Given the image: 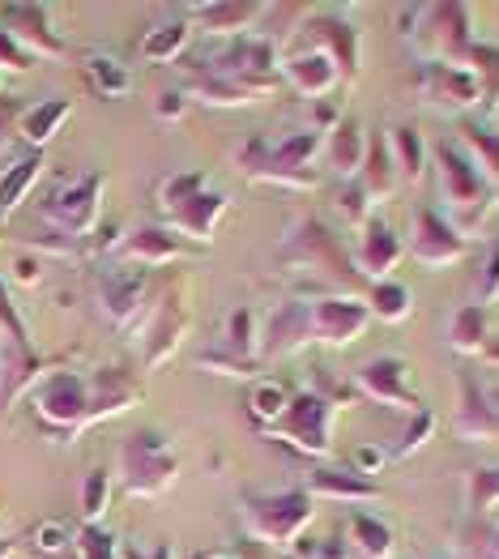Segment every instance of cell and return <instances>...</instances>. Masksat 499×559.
I'll list each match as a JSON object with an SVG mask.
<instances>
[{"label":"cell","mask_w":499,"mask_h":559,"mask_svg":"<svg viewBox=\"0 0 499 559\" xmlns=\"http://www.w3.org/2000/svg\"><path fill=\"white\" fill-rule=\"evenodd\" d=\"M13 120H22V103H17V98H9V94H0V133H9V129H13Z\"/></svg>","instance_id":"cell-35"},{"label":"cell","mask_w":499,"mask_h":559,"mask_svg":"<svg viewBox=\"0 0 499 559\" xmlns=\"http://www.w3.org/2000/svg\"><path fill=\"white\" fill-rule=\"evenodd\" d=\"M120 559H171V547H158V551H150V556H141V551H133V547H124Z\"/></svg>","instance_id":"cell-39"},{"label":"cell","mask_w":499,"mask_h":559,"mask_svg":"<svg viewBox=\"0 0 499 559\" xmlns=\"http://www.w3.org/2000/svg\"><path fill=\"white\" fill-rule=\"evenodd\" d=\"M141 299H145V274H136V270H116L98 282V304L116 325L133 321Z\"/></svg>","instance_id":"cell-7"},{"label":"cell","mask_w":499,"mask_h":559,"mask_svg":"<svg viewBox=\"0 0 499 559\" xmlns=\"http://www.w3.org/2000/svg\"><path fill=\"white\" fill-rule=\"evenodd\" d=\"M0 31L31 60L35 56H64V44L51 31V9H44V4H0Z\"/></svg>","instance_id":"cell-5"},{"label":"cell","mask_w":499,"mask_h":559,"mask_svg":"<svg viewBox=\"0 0 499 559\" xmlns=\"http://www.w3.org/2000/svg\"><path fill=\"white\" fill-rule=\"evenodd\" d=\"M329 163H333V171L337 176H355L359 167H364V129L359 124H342L333 141H329Z\"/></svg>","instance_id":"cell-18"},{"label":"cell","mask_w":499,"mask_h":559,"mask_svg":"<svg viewBox=\"0 0 499 559\" xmlns=\"http://www.w3.org/2000/svg\"><path fill=\"white\" fill-rule=\"evenodd\" d=\"M230 350L248 355V312H235V321H230Z\"/></svg>","instance_id":"cell-33"},{"label":"cell","mask_w":499,"mask_h":559,"mask_svg":"<svg viewBox=\"0 0 499 559\" xmlns=\"http://www.w3.org/2000/svg\"><path fill=\"white\" fill-rule=\"evenodd\" d=\"M39 171H44V154L39 150H31L26 158H17V163H9L0 171V218H9L22 205V197L39 180Z\"/></svg>","instance_id":"cell-13"},{"label":"cell","mask_w":499,"mask_h":559,"mask_svg":"<svg viewBox=\"0 0 499 559\" xmlns=\"http://www.w3.org/2000/svg\"><path fill=\"white\" fill-rule=\"evenodd\" d=\"M465 252V243L456 239L436 214H418V235H414V257L423 261V265H431V270H440V265H449Z\"/></svg>","instance_id":"cell-9"},{"label":"cell","mask_w":499,"mask_h":559,"mask_svg":"<svg viewBox=\"0 0 499 559\" xmlns=\"http://www.w3.org/2000/svg\"><path fill=\"white\" fill-rule=\"evenodd\" d=\"M183 252H188V248H183L176 235L154 231V227H141V231H133L120 243V257H124V261H136V265H167V261H176Z\"/></svg>","instance_id":"cell-10"},{"label":"cell","mask_w":499,"mask_h":559,"mask_svg":"<svg viewBox=\"0 0 499 559\" xmlns=\"http://www.w3.org/2000/svg\"><path fill=\"white\" fill-rule=\"evenodd\" d=\"M355 462H359V469H364V474H376V469H380V462H384V453H380V449H359V453H355Z\"/></svg>","instance_id":"cell-38"},{"label":"cell","mask_w":499,"mask_h":559,"mask_svg":"<svg viewBox=\"0 0 499 559\" xmlns=\"http://www.w3.org/2000/svg\"><path fill=\"white\" fill-rule=\"evenodd\" d=\"M364 389L376 397V402L418 411V397L406 389V368H402V364H393V359H376V364L364 372Z\"/></svg>","instance_id":"cell-11"},{"label":"cell","mask_w":499,"mask_h":559,"mask_svg":"<svg viewBox=\"0 0 499 559\" xmlns=\"http://www.w3.org/2000/svg\"><path fill=\"white\" fill-rule=\"evenodd\" d=\"M427 431H431V415H418V423L406 431V440H402V449H397V453H414V449L423 444V436H427Z\"/></svg>","instance_id":"cell-34"},{"label":"cell","mask_w":499,"mask_h":559,"mask_svg":"<svg viewBox=\"0 0 499 559\" xmlns=\"http://www.w3.org/2000/svg\"><path fill=\"white\" fill-rule=\"evenodd\" d=\"M397 150H402V163H406V180H418L423 176V145H418V133L414 129H397Z\"/></svg>","instance_id":"cell-30"},{"label":"cell","mask_w":499,"mask_h":559,"mask_svg":"<svg viewBox=\"0 0 499 559\" xmlns=\"http://www.w3.org/2000/svg\"><path fill=\"white\" fill-rule=\"evenodd\" d=\"M31 538H35V547H39L44 556H56V551H64V547H69V530H64L60 521H47V525H39Z\"/></svg>","instance_id":"cell-31"},{"label":"cell","mask_w":499,"mask_h":559,"mask_svg":"<svg viewBox=\"0 0 499 559\" xmlns=\"http://www.w3.org/2000/svg\"><path fill=\"white\" fill-rule=\"evenodd\" d=\"M286 78L295 82L299 94H312V98H317V94H324L342 78V69H337L324 51H312V56H304V60H290V64H286Z\"/></svg>","instance_id":"cell-14"},{"label":"cell","mask_w":499,"mask_h":559,"mask_svg":"<svg viewBox=\"0 0 499 559\" xmlns=\"http://www.w3.org/2000/svg\"><path fill=\"white\" fill-rule=\"evenodd\" d=\"M188 44V26L183 22H167V26H154L145 39H141V56L145 60H154V64H167V60H176Z\"/></svg>","instance_id":"cell-20"},{"label":"cell","mask_w":499,"mask_h":559,"mask_svg":"<svg viewBox=\"0 0 499 559\" xmlns=\"http://www.w3.org/2000/svg\"><path fill=\"white\" fill-rule=\"evenodd\" d=\"M286 415H290V423H295L290 436H299V449L324 453V402H317V397H299V402H290Z\"/></svg>","instance_id":"cell-17"},{"label":"cell","mask_w":499,"mask_h":559,"mask_svg":"<svg viewBox=\"0 0 499 559\" xmlns=\"http://www.w3.org/2000/svg\"><path fill=\"white\" fill-rule=\"evenodd\" d=\"M13 274H17V282L31 286V282H39V261H31V257L22 261V257H17V261H13Z\"/></svg>","instance_id":"cell-37"},{"label":"cell","mask_w":499,"mask_h":559,"mask_svg":"<svg viewBox=\"0 0 499 559\" xmlns=\"http://www.w3.org/2000/svg\"><path fill=\"white\" fill-rule=\"evenodd\" d=\"M163 325H154V342H150V350H145V364H163L176 346H180V333H183V317L180 308H176V299H167L163 304Z\"/></svg>","instance_id":"cell-21"},{"label":"cell","mask_w":499,"mask_h":559,"mask_svg":"<svg viewBox=\"0 0 499 559\" xmlns=\"http://www.w3.org/2000/svg\"><path fill=\"white\" fill-rule=\"evenodd\" d=\"M86 78H91L94 94H103V98H120L133 91L129 69L111 51H86Z\"/></svg>","instance_id":"cell-15"},{"label":"cell","mask_w":499,"mask_h":559,"mask_svg":"<svg viewBox=\"0 0 499 559\" xmlns=\"http://www.w3.org/2000/svg\"><path fill=\"white\" fill-rule=\"evenodd\" d=\"M257 13H261L257 4H201V9H192V17H197L205 31H214V35L243 31V26H248Z\"/></svg>","instance_id":"cell-19"},{"label":"cell","mask_w":499,"mask_h":559,"mask_svg":"<svg viewBox=\"0 0 499 559\" xmlns=\"http://www.w3.org/2000/svg\"><path fill=\"white\" fill-rule=\"evenodd\" d=\"M78 559H120V547L111 534H103L98 525H86L78 534Z\"/></svg>","instance_id":"cell-26"},{"label":"cell","mask_w":499,"mask_h":559,"mask_svg":"<svg viewBox=\"0 0 499 559\" xmlns=\"http://www.w3.org/2000/svg\"><path fill=\"white\" fill-rule=\"evenodd\" d=\"M371 312L380 317V321H389V325H397V321H406L409 312V290L406 286H397V282H380L376 290H371Z\"/></svg>","instance_id":"cell-22"},{"label":"cell","mask_w":499,"mask_h":559,"mask_svg":"<svg viewBox=\"0 0 499 559\" xmlns=\"http://www.w3.org/2000/svg\"><path fill=\"white\" fill-rule=\"evenodd\" d=\"M13 556V538H0V559Z\"/></svg>","instance_id":"cell-40"},{"label":"cell","mask_w":499,"mask_h":559,"mask_svg":"<svg viewBox=\"0 0 499 559\" xmlns=\"http://www.w3.org/2000/svg\"><path fill=\"white\" fill-rule=\"evenodd\" d=\"M103 176L94 171V176H82V180H73V185H64L60 192H51L44 205V218L56 227L60 235H69V239H86L94 231V223H98V210H103Z\"/></svg>","instance_id":"cell-3"},{"label":"cell","mask_w":499,"mask_h":559,"mask_svg":"<svg viewBox=\"0 0 499 559\" xmlns=\"http://www.w3.org/2000/svg\"><path fill=\"white\" fill-rule=\"evenodd\" d=\"M120 466H124V491L129 496H158L176 483V457H171L167 440L154 436V431H141L133 440H124Z\"/></svg>","instance_id":"cell-2"},{"label":"cell","mask_w":499,"mask_h":559,"mask_svg":"<svg viewBox=\"0 0 499 559\" xmlns=\"http://www.w3.org/2000/svg\"><path fill=\"white\" fill-rule=\"evenodd\" d=\"M367 304H351V299H324L308 308V325L312 333H320V342H333V346H346L355 342V333L367 325Z\"/></svg>","instance_id":"cell-6"},{"label":"cell","mask_w":499,"mask_h":559,"mask_svg":"<svg viewBox=\"0 0 499 559\" xmlns=\"http://www.w3.org/2000/svg\"><path fill=\"white\" fill-rule=\"evenodd\" d=\"M397 257H402L397 235L389 231L384 223H371L364 235V274L367 278H384V274L397 265Z\"/></svg>","instance_id":"cell-16"},{"label":"cell","mask_w":499,"mask_h":559,"mask_svg":"<svg viewBox=\"0 0 499 559\" xmlns=\"http://www.w3.org/2000/svg\"><path fill=\"white\" fill-rule=\"evenodd\" d=\"M107 496H111L107 469H91V478H86V487H82V516H86V525H94L98 516L107 513Z\"/></svg>","instance_id":"cell-24"},{"label":"cell","mask_w":499,"mask_h":559,"mask_svg":"<svg viewBox=\"0 0 499 559\" xmlns=\"http://www.w3.org/2000/svg\"><path fill=\"white\" fill-rule=\"evenodd\" d=\"M136 389L129 376H120L116 368H103V372L86 380L78 372H51L35 389V415L47 431H60V436H78L82 427L107 419V415H120L136 402Z\"/></svg>","instance_id":"cell-1"},{"label":"cell","mask_w":499,"mask_h":559,"mask_svg":"<svg viewBox=\"0 0 499 559\" xmlns=\"http://www.w3.org/2000/svg\"><path fill=\"white\" fill-rule=\"evenodd\" d=\"M312 491H329V496H351V500H364V496H376V487H367L364 478H342V474H317L312 478Z\"/></svg>","instance_id":"cell-27"},{"label":"cell","mask_w":499,"mask_h":559,"mask_svg":"<svg viewBox=\"0 0 499 559\" xmlns=\"http://www.w3.org/2000/svg\"><path fill=\"white\" fill-rule=\"evenodd\" d=\"M227 210V197H218V192H192L188 201H180V205H171L167 210V218L176 223V231L183 235H197L201 243H210L214 239V223H218V214Z\"/></svg>","instance_id":"cell-8"},{"label":"cell","mask_w":499,"mask_h":559,"mask_svg":"<svg viewBox=\"0 0 499 559\" xmlns=\"http://www.w3.org/2000/svg\"><path fill=\"white\" fill-rule=\"evenodd\" d=\"M158 116H163V120H180V116H183V94H163Z\"/></svg>","instance_id":"cell-36"},{"label":"cell","mask_w":499,"mask_h":559,"mask_svg":"<svg viewBox=\"0 0 499 559\" xmlns=\"http://www.w3.org/2000/svg\"><path fill=\"white\" fill-rule=\"evenodd\" d=\"M243 521H248V530H252L261 543L286 547V543L312 521V504H308L304 491L261 496V500H248V504H243Z\"/></svg>","instance_id":"cell-4"},{"label":"cell","mask_w":499,"mask_h":559,"mask_svg":"<svg viewBox=\"0 0 499 559\" xmlns=\"http://www.w3.org/2000/svg\"><path fill=\"white\" fill-rule=\"evenodd\" d=\"M0 69H9V73H26L31 69V56L13 44L4 31H0Z\"/></svg>","instance_id":"cell-32"},{"label":"cell","mask_w":499,"mask_h":559,"mask_svg":"<svg viewBox=\"0 0 499 559\" xmlns=\"http://www.w3.org/2000/svg\"><path fill=\"white\" fill-rule=\"evenodd\" d=\"M201 559H235V556H227V551H214V556H201Z\"/></svg>","instance_id":"cell-41"},{"label":"cell","mask_w":499,"mask_h":559,"mask_svg":"<svg viewBox=\"0 0 499 559\" xmlns=\"http://www.w3.org/2000/svg\"><path fill=\"white\" fill-rule=\"evenodd\" d=\"M201 188H205V176H197V171H180V176H167V180H163L158 201H163V210H171V205L188 201L192 192H201Z\"/></svg>","instance_id":"cell-25"},{"label":"cell","mask_w":499,"mask_h":559,"mask_svg":"<svg viewBox=\"0 0 499 559\" xmlns=\"http://www.w3.org/2000/svg\"><path fill=\"white\" fill-rule=\"evenodd\" d=\"M355 530H359V538H364L367 556H371V559H389V530H384L380 521H371V516H359V521H355Z\"/></svg>","instance_id":"cell-29"},{"label":"cell","mask_w":499,"mask_h":559,"mask_svg":"<svg viewBox=\"0 0 499 559\" xmlns=\"http://www.w3.org/2000/svg\"><path fill=\"white\" fill-rule=\"evenodd\" d=\"M248 411H252V419L273 423V419H282V415L290 411V397H286V389H282V384L261 380V384L248 393Z\"/></svg>","instance_id":"cell-23"},{"label":"cell","mask_w":499,"mask_h":559,"mask_svg":"<svg viewBox=\"0 0 499 559\" xmlns=\"http://www.w3.org/2000/svg\"><path fill=\"white\" fill-rule=\"evenodd\" d=\"M69 116H73V103H69V98H44V103H35V107L22 111L17 133L39 150V145H47V141L60 133V124H64Z\"/></svg>","instance_id":"cell-12"},{"label":"cell","mask_w":499,"mask_h":559,"mask_svg":"<svg viewBox=\"0 0 499 559\" xmlns=\"http://www.w3.org/2000/svg\"><path fill=\"white\" fill-rule=\"evenodd\" d=\"M0 329H4V342H13V346H31L26 325H22V317L13 312V299H9V290H4V282H0Z\"/></svg>","instance_id":"cell-28"}]
</instances>
